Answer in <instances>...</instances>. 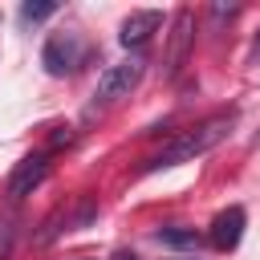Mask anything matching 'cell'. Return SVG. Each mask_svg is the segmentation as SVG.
Listing matches in <instances>:
<instances>
[{
    "label": "cell",
    "mask_w": 260,
    "mask_h": 260,
    "mask_svg": "<svg viewBox=\"0 0 260 260\" xmlns=\"http://www.w3.org/2000/svg\"><path fill=\"white\" fill-rule=\"evenodd\" d=\"M232 126H236V114L228 110V114H211L207 122H199V126H191L187 134H179V138H171L142 171L150 175V171H167V167H179V162H191V158H199V154H207L211 146H219L228 134H232Z\"/></svg>",
    "instance_id": "obj_1"
},
{
    "label": "cell",
    "mask_w": 260,
    "mask_h": 260,
    "mask_svg": "<svg viewBox=\"0 0 260 260\" xmlns=\"http://www.w3.org/2000/svg\"><path fill=\"white\" fill-rule=\"evenodd\" d=\"M142 73H146V61H142V57H130V61L110 65V69L98 77V85H93V102H89V110H106V106L130 98V89L142 81Z\"/></svg>",
    "instance_id": "obj_2"
},
{
    "label": "cell",
    "mask_w": 260,
    "mask_h": 260,
    "mask_svg": "<svg viewBox=\"0 0 260 260\" xmlns=\"http://www.w3.org/2000/svg\"><path fill=\"white\" fill-rule=\"evenodd\" d=\"M191 41H195V12L191 8H179L175 20H171V41H167V57H162V73L167 77H179V69L187 65Z\"/></svg>",
    "instance_id": "obj_3"
},
{
    "label": "cell",
    "mask_w": 260,
    "mask_h": 260,
    "mask_svg": "<svg viewBox=\"0 0 260 260\" xmlns=\"http://www.w3.org/2000/svg\"><path fill=\"white\" fill-rule=\"evenodd\" d=\"M81 37L77 32H53L49 41H45V49H41V61H45V69L53 73V77H65V73H73L77 65H81Z\"/></svg>",
    "instance_id": "obj_4"
},
{
    "label": "cell",
    "mask_w": 260,
    "mask_h": 260,
    "mask_svg": "<svg viewBox=\"0 0 260 260\" xmlns=\"http://www.w3.org/2000/svg\"><path fill=\"white\" fill-rule=\"evenodd\" d=\"M45 179H49V154H45V150L24 154V158L12 167V175H8V199H12V203L28 199V195H32Z\"/></svg>",
    "instance_id": "obj_5"
},
{
    "label": "cell",
    "mask_w": 260,
    "mask_h": 260,
    "mask_svg": "<svg viewBox=\"0 0 260 260\" xmlns=\"http://www.w3.org/2000/svg\"><path fill=\"white\" fill-rule=\"evenodd\" d=\"M158 28H162V12H158V8H142V12H130V16L122 20L118 41H122L126 49H138V45H146L150 32H158Z\"/></svg>",
    "instance_id": "obj_6"
},
{
    "label": "cell",
    "mask_w": 260,
    "mask_h": 260,
    "mask_svg": "<svg viewBox=\"0 0 260 260\" xmlns=\"http://www.w3.org/2000/svg\"><path fill=\"white\" fill-rule=\"evenodd\" d=\"M244 223H248L244 207H228V211H219V215H215V223H211V232H207L211 248L232 252V248L240 244V236H244Z\"/></svg>",
    "instance_id": "obj_7"
},
{
    "label": "cell",
    "mask_w": 260,
    "mask_h": 260,
    "mask_svg": "<svg viewBox=\"0 0 260 260\" xmlns=\"http://www.w3.org/2000/svg\"><path fill=\"white\" fill-rule=\"evenodd\" d=\"M154 240L167 248H199V232H191V228H162V232H154Z\"/></svg>",
    "instance_id": "obj_8"
},
{
    "label": "cell",
    "mask_w": 260,
    "mask_h": 260,
    "mask_svg": "<svg viewBox=\"0 0 260 260\" xmlns=\"http://www.w3.org/2000/svg\"><path fill=\"white\" fill-rule=\"evenodd\" d=\"M53 12H57L53 0H28V4H20V20H49Z\"/></svg>",
    "instance_id": "obj_9"
},
{
    "label": "cell",
    "mask_w": 260,
    "mask_h": 260,
    "mask_svg": "<svg viewBox=\"0 0 260 260\" xmlns=\"http://www.w3.org/2000/svg\"><path fill=\"white\" fill-rule=\"evenodd\" d=\"M12 236H16V228H12V219H0V260L12 252Z\"/></svg>",
    "instance_id": "obj_10"
},
{
    "label": "cell",
    "mask_w": 260,
    "mask_h": 260,
    "mask_svg": "<svg viewBox=\"0 0 260 260\" xmlns=\"http://www.w3.org/2000/svg\"><path fill=\"white\" fill-rule=\"evenodd\" d=\"M69 142H73V130H69V126H61V130L53 134V146H69Z\"/></svg>",
    "instance_id": "obj_11"
},
{
    "label": "cell",
    "mask_w": 260,
    "mask_h": 260,
    "mask_svg": "<svg viewBox=\"0 0 260 260\" xmlns=\"http://www.w3.org/2000/svg\"><path fill=\"white\" fill-rule=\"evenodd\" d=\"M114 260H138V256H134V252H126V248H122V252H114Z\"/></svg>",
    "instance_id": "obj_12"
},
{
    "label": "cell",
    "mask_w": 260,
    "mask_h": 260,
    "mask_svg": "<svg viewBox=\"0 0 260 260\" xmlns=\"http://www.w3.org/2000/svg\"><path fill=\"white\" fill-rule=\"evenodd\" d=\"M252 61H260V32H256V41H252Z\"/></svg>",
    "instance_id": "obj_13"
},
{
    "label": "cell",
    "mask_w": 260,
    "mask_h": 260,
    "mask_svg": "<svg viewBox=\"0 0 260 260\" xmlns=\"http://www.w3.org/2000/svg\"><path fill=\"white\" fill-rule=\"evenodd\" d=\"M81 260H89V256H81Z\"/></svg>",
    "instance_id": "obj_14"
}]
</instances>
